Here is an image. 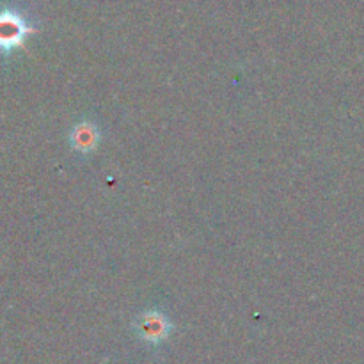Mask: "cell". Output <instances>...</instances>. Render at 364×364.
Here are the masks:
<instances>
[{
	"instance_id": "6da1fadb",
	"label": "cell",
	"mask_w": 364,
	"mask_h": 364,
	"mask_svg": "<svg viewBox=\"0 0 364 364\" xmlns=\"http://www.w3.org/2000/svg\"><path fill=\"white\" fill-rule=\"evenodd\" d=\"M32 32L31 25L14 11H0V52H13L25 43Z\"/></svg>"
},
{
	"instance_id": "7a4b0ae2",
	"label": "cell",
	"mask_w": 364,
	"mask_h": 364,
	"mask_svg": "<svg viewBox=\"0 0 364 364\" xmlns=\"http://www.w3.org/2000/svg\"><path fill=\"white\" fill-rule=\"evenodd\" d=\"M135 331L139 338L148 343L159 345L166 340L173 331V323L164 313L160 311H146L135 322Z\"/></svg>"
},
{
	"instance_id": "3957f363",
	"label": "cell",
	"mask_w": 364,
	"mask_h": 364,
	"mask_svg": "<svg viewBox=\"0 0 364 364\" xmlns=\"http://www.w3.org/2000/svg\"><path fill=\"white\" fill-rule=\"evenodd\" d=\"M100 142V130L95 123L89 121H82V123L75 124L73 130L70 134V144L75 151L78 153H87L95 151L96 146Z\"/></svg>"
}]
</instances>
